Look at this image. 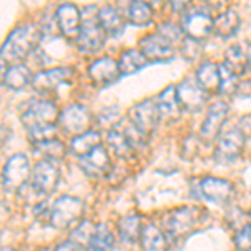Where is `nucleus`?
I'll return each instance as SVG.
<instances>
[{
  "label": "nucleus",
  "instance_id": "nucleus-8",
  "mask_svg": "<svg viewBox=\"0 0 251 251\" xmlns=\"http://www.w3.org/2000/svg\"><path fill=\"white\" fill-rule=\"evenodd\" d=\"M181 30L186 34V37L194 40H204L214 32V19L208 12L193 9L184 12L181 19Z\"/></svg>",
  "mask_w": 251,
  "mask_h": 251
},
{
  "label": "nucleus",
  "instance_id": "nucleus-26",
  "mask_svg": "<svg viewBox=\"0 0 251 251\" xmlns=\"http://www.w3.org/2000/svg\"><path fill=\"white\" fill-rule=\"evenodd\" d=\"M240 25H241V19L238 15V12H234L233 9L225 10L223 14H220L214 19V32L223 39L233 37L240 30Z\"/></svg>",
  "mask_w": 251,
  "mask_h": 251
},
{
  "label": "nucleus",
  "instance_id": "nucleus-2",
  "mask_svg": "<svg viewBox=\"0 0 251 251\" xmlns=\"http://www.w3.org/2000/svg\"><path fill=\"white\" fill-rule=\"evenodd\" d=\"M40 37H42V29L37 24L29 22L19 25L10 32V35L3 42L0 49V59L7 66H17L37 47Z\"/></svg>",
  "mask_w": 251,
  "mask_h": 251
},
{
  "label": "nucleus",
  "instance_id": "nucleus-19",
  "mask_svg": "<svg viewBox=\"0 0 251 251\" xmlns=\"http://www.w3.org/2000/svg\"><path fill=\"white\" fill-rule=\"evenodd\" d=\"M79 166L89 177H102L106 176L111 169V157H109L107 149H104L102 146L96 148L91 154L79 157Z\"/></svg>",
  "mask_w": 251,
  "mask_h": 251
},
{
  "label": "nucleus",
  "instance_id": "nucleus-18",
  "mask_svg": "<svg viewBox=\"0 0 251 251\" xmlns=\"http://www.w3.org/2000/svg\"><path fill=\"white\" fill-rule=\"evenodd\" d=\"M55 20H57V27L64 37L77 39L80 27H82V15H80L77 5H74V3L60 5L57 14H55Z\"/></svg>",
  "mask_w": 251,
  "mask_h": 251
},
{
  "label": "nucleus",
  "instance_id": "nucleus-30",
  "mask_svg": "<svg viewBox=\"0 0 251 251\" xmlns=\"http://www.w3.org/2000/svg\"><path fill=\"white\" fill-rule=\"evenodd\" d=\"M116 246V238L106 225H97L94 236L87 245L89 251H112Z\"/></svg>",
  "mask_w": 251,
  "mask_h": 251
},
{
  "label": "nucleus",
  "instance_id": "nucleus-6",
  "mask_svg": "<svg viewBox=\"0 0 251 251\" xmlns=\"http://www.w3.org/2000/svg\"><path fill=\"white\" fill-rule=\"evenodd\" d=\"M129 119H131V124L141 134H152L161 119L156 99H144L141 102H137L136 106H132L129 109Z\"/></svg>",
  "mask_w": 251,
  "mask_h": 251
},
{
  "label": "nucleus",
  "instance_id": "nucleus-16",
  "mask_svg": "<svg viewBox=\"0 0 251 251\" xmlns=\"http://www.w3.org/2000/svg\"><path fill=\"white\" fill-rule=\"evenodd\" d=\"M229 106L225 100H216L208 109V114L204 117V123L201 126V137L204 141H213L220 136L223 124H225L226 117H228Z\"/></svg>",
  "mask_w": 251,
  "mask_h": 251
},
{
  "label": "nucleus",
  "instance_id": "nucleus-31",
  "mask_svg": "<svg viewBox=\"0 0 251 251\" xmlns=\"http://www.w3.org/2000/svg\"><path fill=\"white\" fill-rule=\"evenodd\" d=\"M117 64H119L121 74H134V72L144 69V66L148 64V59L137 49H129V50H124L121 54V59Z\"/></svg>",
  "mask_w": 251,
  "mask_h": 251
},
{
  "label": "nucleus",
  "instance_id": "nucleus-21",
  "mask_svg": "<svg viewBox=\"0 0 251 251\" xmlns=\"http://www.w3.org/2000/svg\"><path fill=\"white\" fill-rule=\"evenodd\" d=\"M156 104H157V109H159L161 119L174 121V119H177V117H179L181 111H183L181 106H179V100H177L176 86L164 87L163 91L157 94Z\"/></svg>",
  "mask_w": 251,
  "mask_h": 251
},
{
  "label": "nucleus",
  "instance_id": "nucleus-32",
  "mask_svg": "<svg viewBox=\"0 0 251 251\" xmlns=\"http://www.w3.org/2000/svg\"><path fill=\"white\" fill-rule=\"evenodd\" d=\"M152 19V7L146 2H132L127 7V20L132 25H148Z\"/></svg>",
  "mask_w": 251,
  "mask_h": 251
},
{
  "label": "nucleus",
  "instance_id": "nucleus-1",
  "mask_svg": "<svg viewBox=\"0 0 251 251\" xmlns=\"http://www.w3.org/2000/svg\"><path fill=\"white\" fill-rule=\"evenodd\" d=\"M60 111L50 100H34L22 114V126L34 144L54 139Z\"/></svg>",
  "mask_w": 251,
  "mask_h": 251
},
{
  "label": "nucleus",
  "instance_id": "nucleus-33",
  "mask_svg": "<svg viewBox=\"0 0 251 251\" xmlns=\"http://www.w3.org/2000/svg\"><path fill=\"white\" fill-rule=\"evenodd\" d=\"M35 154H42L46 156L44 159H52V161H59L66 156V146L64 143H60L59 139H50V141H46V143H40V144H35Z\"/></svg>",
  "mask_w": 251,
  "mask_h": 251
},
{
  "label": "nucleus",
  "instance_id": "nucleus-42",
  "mask_svg": "<svg viewBox=\"0 0 251 251\" xmlns=\"http://www.w3.org/2000/svg\"><path fill=\"white\" fill-rule=\"evenodd\" d=\"M248 251H251V248H250V250H248Z\"/></svg>",
  "mask_w": 251,
  "mask_h": 251
},
{
  "label": "nucleus",
  "instance_id": "nucleus-25",
  "mask_svg": "<svg viewBox=\"0 0 251 251\" xmlns=\"http://www.w3.org/2000/svg\"><path fill=\"white\" fill-rule=\"evenodd\" d=\"M196 82L206 94L220 91V67L214 62H203L196 71Z\"/></svg>",
  "mask_w": 251,
  "mask_h": 251
},
{
  "label": "nucleus",
  "instance_id": "nucleus-22",
  "mask_svg": "<svg viewBox=\"0 0 251 251\" xmlns=\"http://www.w3.org/2000/svg\"><path fill=\"white\" fill-rule=\"evenodd\" d=\"M97 22L106 35H119L124 30V17L114 5H104L97 12Z\"/></svg>",
  "mask_w": 251,
  "mask_h": 251
},
{
  "label": "nucleus",
  "instance_id": "nucleus-5",
  "mask_svg": "<svg viewBox=\"0 0 251 251\" xmlns=\"http://www.w3.org/2000/svg\"><path fill=\"white\" fill-rule=\"evenodd\" d=\"M62 131L69 136L77 137L84 132L91 131L92 126V116L89 109L82 104H71L64 111H60L59 123Z\"/></svg>",
  "mask_w": 251,
  "mask_h": 251
},
{
  "label": "nucleus",
  "instance_id": "nucleus-27",
  "mask_svg": "<svg viewBox=\"0 0 251 251\" xmlns=\"http://www.w3.org/2000/svg\"><path fill=\"white\" fill-rule=\"evenodd\" d=\"M106 143H107V148L114 152V156L121 157V159H129V157L132 156V151H134V146L131 144L127 136L117 127H112L111 131L107 132Z\"/></svg>",
  "mask_w": 251,
  "mask_h": 251
},
{
  "label": "nucleus",
  "instance_id": "nucleus-4",
  "mask_svg": "<svg viewBox=\"0 0 251 251\" xmlns=\"http://www.w3.org/2000/svg\"><path fill=\"white\" fill-rule=\"evenodd\" d=\"M201 209L196 206H183L171 211L166 216V229L171 238H184L191 234L200 226Z\"/></svg>",
  "mask_w": 251,
  "mask_h": 251
},
{
  "label": "nucleus",
  "instance_id": "nucleus-40",
  "mask_svg": "<svg viewBox=\"0 0 251 251\" xmlns=\"http://www.w3.org/2000/svg\"><path fill=\"white\" fill-rule=\"evenodd\" d=\"M7 71H9V66H7L5 62H3L2 59H0V84L5 80V75H7Z\"/></svg>",
  "mask_w": 251,
  "mask_h": 251
},
{
  "label": "nucleus",
  "instance_id": "nucleus-41",
  "mask_svg": "<svg viewBox=\"0 0 251 251\" xmlns=\"http://www.w3.org/2000/svg\"><path fill=\"white\" fill-rule=\"evenodd\" d=\"M0 251H17V250H14V248H2Z\"/></svg>",
  "mask_w": 251,
  "mask_h": 251
},
{
  "label": "nucleus",
  "instance_id": "nucleus-36",
  "mask_svg": "<svg viewBox=\"0 0 251 251\" xmlns=\"http://www.w3.org/2000/svg\"><path fill=\"white\" fill-rule=\"evenodd\" d=\"M181 54H183V57L188 60L198 59L201 54V42L186 37L184 40H181Z\"/></svg>",
  "mask_w": 251,
  "mask_h": 251
},
{
  "label": "nucleus",
  "instance_id": "nucleus-23",
  "mask_svg": "<svg viewBox=\"0 0 251 251\" xmlns=\"http://www.w3.org/2000/svg\"><path fill=\"white\" fill-rule=\"evenodd\" d=\"M117 233H119L121 241L126 245H134V243L141 238L143 233V220L139 214L129 213L123 216L117 223Z\"/></svg>",
  "mask_w": 251,
  "mask_h": 251
},
{
  "label": "nucleus",
  "instance_id": "nucleus-17",
  "mask_svg": "<svg viewBox=\"0 0 251 251\" xmlns=\"http://www.w3.org/2000/svg\"><path fill=\"white\" fill-rule=\"evenodd\" d=\"M87 74L96 86H111L121 77L119 64L112 57H100L94 60L89 66Z\"/></svg>",
  "mask_w": 251,
  "mask_h": 251
},
{
  "label": "nucleus",
  "instance_id": "nucleus-35",
  "mask_svg": "<svg viewBox=\"0 0 251 251\" xmlns=\"http://www.w3.org/2000/svg\"><path fill=\"white\" fill-rule=\"evenodd\" d=\"M96 226L92 221L89 220H82L79 223L77 226H75L74 229L71 231V240L75 241L77 245H80L84 248V246L89 245V241H91V238L94 236V231H96Z\"/></svg>",
  "mask_w": 251,
  "mask_h": 251
},
{
  "label": "nucleus",
  "instance_id": "nucleus-7",
  "mask_svg": "<svg viewBox=\"0 0 251 251\" xmlns=\"http://www.w3.org/2000/svg\"><path fill=\"white\" fill-rule=\"evenodd\" d=\"M243 148H245V134L241 129H228L226 132L220 134L216 149H214V159L220 164L234 163L241 156Z\"/></svg>",
  "mask_w": 251,
  "mask_h": 251
},
{
  "label": "nucleus",
  "instance_id": "nucleus-15",
  "mask_svg": "<svg viewBox=\"0 0 251 251\" xmlns=\"http://www.w3.org/2000/svg\"><path fill=\"white\" fill-rule=\"evenodd\" d=\"M74 75V71L71 67H55L42 71L34 75L32 79V86L40 94H50L57 89L60 84L67 82L69 79Z\"/></svg>",
  "mask_w": 251,
  "mask_h": 251
},
{
  "label": "nucleus",
  "instance_id": "nucleus-11",
  "mask_svg": "<svg viewBox=\"0 0 251 251\" xmlns=\"http://www.w3.org/2000/svg\"><path fill=\"white\" fill-rule=\"evenodd\" d=\"M60 181V169L55 161L40 159L32 171V184L42 194H50L55 191Z\"/></svg>",
  "mask_w": 251,
  "mask_h": 251
},
{
  "label": "nucleus",
  "instance_id": "nucleus-28",
  "mask_svg": "<svg viewBox=\"0 0 251 251\" xmlns=\"http://www.w3.org/2000/svg\"><path fill=\"white\" fill-rule=\"evenodd\" d=\"M102 143V136L97 131H87L84 134H80L77 137H74L71 143V151L74 152L77 157H84L87 154H91L96 148H99Z\"/></svg>",
  "mask_w": 251,
  "mask_h": 251
},
{
  "label": "nucleus",
  "instance_id": "nucleus-9",
  "mask_svg": "<svg viewBox=\"0 0 251 251\" xmlns=\"http://www.w3.org/2000/svg\"><path fill=\"white\" fill-rule=\"evenodd\" d=\"M30 176V164L27 156L15 154L7 161L5 168H3V186H5L7 191H20L27 184Z\"/></svg>",
  "mask_w": 251,
  "mask_h": 251
},
{
  "label": "nucleus",
  "instance_id": "nucleus-29",
  "mask_svg": "<svg viewBox=\"0 0 251 251\" xmlns=\"http://www.w3.org/2000/svg\"><path fill=\"white\" fill-rule=\"evenodd\" d=\"M32 75L30 69L24 64H17V66H10L5 75V86L12 89V91H20V89H25L29 84H32Z\"/></svg>",
  "mask_w": 251,
  "mask_h": 251
},
{
  "label": "nucleus",
  "instance_id": "nucleus-34",
  "mask_svg": "<svg viewBox=\"0 0 251 251\" xmlns=\"http://www.w3.org/2000/svg\"><path fill=\"white\" fill-rule=\"evenodd\" d=\"M220 94L223 96H233L238 92V87H240V77L234 75L225 64H220Z\"/></svg>",
  "mask_w": 251,
  "mask_h": 251
},
{
  "label": "nucleus",
  "instance_id": "nucleus-20",
  "mask_svg": "<svg viewBox=\"0 0 251 251\" xmlns=\"http://www.w3.org/2000/svg\"><path fill=\"white\" fill-rule=\"evenodd\" d=\"M225 64L234 75H243L248 72L250 64H251V49L246 42L234 44L226 50L225 54Z\"/></svg>",
  "mask_w": 251,
  "mask_h": 251
},
{
  "label": "nucleus",
  "instance_id": "nucleus-12",
  "mask_svg": "<svg viewBox=\"0 0 251 251\" xmlns=\"http://www.w3.org/2000/svg\"><path fill=\"white\" fill-rule=\"evenodd\" d=\"M200 193L204 200L211 201L216 206H226L231 203L234 196V188L228 179L206 176L200 181Z\"/></svg>",
  "mask_w": 251,
  "mask_h": 251
},
{
  "label": "nucleus",
  "instance_id": "nucleus-39",
  "mask_svg": "<svg viewBox=\"0 0 251 251\" xmlns=\"http://www.w3.org/2000/svg\"><path fill=\"white\" fill-rule=\"evenodd\" d=\"M54 251H84V248L80 245H77L75 241L72 240H67V241H62L55 246Z\"/></svg>",
  "mask_w": 251,
  "mask_h": 251
},
{
  "label": "nucleus",
  "instance_id": "nucleus-37",
  "mask_svg": "<svg viewBox=\"0 0 251 251\" xmlns=\"http://www.w3.org/2000/svg\"><path fill=\"white\" fill-rule=\"evenodd\" d=\"M157 34L161 35V37H164L168 42H177V40H181V35H183V30H181V27L174 25L171 22H164L159 25V29H157Z\"/></svg>",
  "mask_w": 251,
  "mask_h": 251
},
{
  "label": "nucleus",
  "instance_id": "nucleus-24",
  "mask_svg": "<svg viewBox=\"0 0 251 251\" xmlns=\"http://www.w3.org/2000/svg\"><path fill=\"white\" fill-rule=\"evenodd\" d=\"M139 240L143 251H169V245L163 229L157 228L154 223H148L143 226V233H141Z\"/></svg>",
  "mask_w": 251,
  "mask_h": 251
},
{
  "label": "nucleus",
  "instance_id": "nucleus-38",
  "mask_svg": "<svg viewBox=\"0 0 251 251\" xmlns=\"http://www.w3.org/2000/svg\"><path fill=\"white\" fill-rule=\"evenodd\" d=\"M234 245L240 251H248L251 248V223H246L243 228L238 229L234 236Z\"/></svg>",
  "mask_w": 251,
  "mask_h": 251
},
{
  "label": "nucleus",
  "instance_id": "nucleus-3",
  "mask_svg": "<svg viewBox=\"0 0 251 251\" xmlns=\"http://www.w3.org/2000/svg\"><path fill=\"white\" fill-rule=\"evenodd\" d=\"M84 216V203L75 196H60L49 211V223L55 229H69L77 226Z\"/></svg>",
  "mask_w": 251,
  "mask_h": 251
},
{
  "label": "nucleus",
  "instance_id": "nucleus-13",
  "mask_svg": "<svg viewBox=\"0 0 251 251\" xmlns=\"http://www.w3.org/2000/svg\"><path fill=\"white\" fill-rule=\"evenodd\" d=\"M139 50L148 59V62H168L174 57V47L159 34H149L141 39Z\"/></svg>",
  "mask_w": 251,
  "mask_h": 251
},
{
  "label": "nucleus",
  "instance_id": "nucleus-10",
  "mask_svg": "<svg viewBox=\"0 0 251 251\" xmlns=\"http://www.w3.org/2000/svg\"><path fill=\"white\" fill-rule=\"evenodd\" d=\"M104 42H106V32L102 30V27L97 22V15L96 19L84 17L82 27H80L77 39H75L79 50L86 52V54H94V52L100 50L104 47Z\"/></svg>",
  "mask_w": 251,
  "mask_h": 251
},
{
  "label": "nucleus",
  "instance_id": "nucleus-14",
  "mask_svg": "<svg viewBox=\"0 0 251 251\" xmlns=\"http://www.w3.org/2000/svg\"><path fill=\"white\" fill-rule=\"evenodd\" d=\"M177 92V100H179V106L183 111L196 112L204 106L206 102V92L200 87V84L196 80L186 77L181 80V84L176 86Z\"/></svg>",
  "mask_w": 251,
  "mask_h": 251
}]
</instances>
